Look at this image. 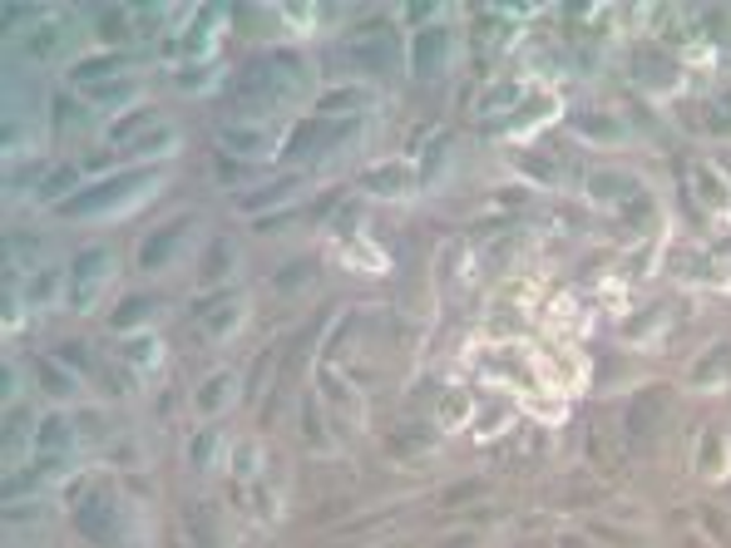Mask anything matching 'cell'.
<instances>
[{"label":"cell","mask_w":731,"mask_h":548,"mask_svg":"<svg viewBox=\"0 0 731 548\" xmlns=\"http://www.w3.org/2000/svg\"><path fill=\"white\" fill-rule=\"evenodd\" d=\"M322 396H326V406H332L336 420H346V425H366V400L356 396V386L342 376V371H332V365H322Z\"/></svg>","instance_id":"18"},{"label":"cell","mask_w":731,"mask_h":548,"mask_svg":"<svg viewBox=\"0 0 731 548\" xmlns=\"http://www.w3.org/2000/svg\"><path fill=\"white\" fill-rule=\"evenodd\" d=\"M637 188H643V183H637L633 173H618V169H588V178H583V194H588L593 208H623Z\"/></svg>","instance_id":"14"},{"label":"cell","mask_w":731,"mask_h":548,"mask_svg":"<svg viewBox=\"0 0 731 548\" xmlns=\"http://www.w3.org/2000/svg\"><path fill=\"white\" fill-rule=\"evenodd\" d=\"M262 454H258V440H233V460H227V470L237 474V479H248V484H258L262 479Z\"/></svg>","instance_id":"34"},{"label":"cell","mask_w":731,"mask_h":548,"mask_svg":"<svg viewBox=\"0 0 731 548\" xmlns=\"http://www.w3.org/2000/svg\"><path fill=\"white\" fill-rule=\"evenodd\" d=\"M35 454L40 460H70L79 445V431H75V415L70 410H50V415H40V425H35Z\"/></svg>","instance_id":"10"},{"label":"cell","mask_w":731,"mask_h":548,"mask_svg":"<svg viewBox=\"0 0 731 548\" xmlns=\"http://www.w3.org/2000/svg\"><path fill=\"white\" fill-rule=\"evenodd\" d=\"M129 21H134V11H124V5H104V11L95 15V25H104V35H99V40H104L109 50H119V45L134 35Z\"/></svg>","instance_id":"32"},{"label":"cell","mask_w":731,"mask_h":548,"mask_svg":"<svg viewBox=\"0 0 731 548\" xmlns=\"http://www.w3.org/2000/svg\"><path fill=\"white\" fill-rule=\"evenodd\" d=\"M573 134L593 149H614V144H628V124L623 114H608V109H588V114H573Z\"/></svg>","instance_id":"17"},{"label":"cell","mask_w":731,"mask_h":548,"mask_svg":"<svg viewBox=\"0 0 731 548\" xmlns=\"http://www.w3.org/2000/svg\"><path fill=\"white\" fill-rule=\"evenodd\" d=\"M218 144H223L227 159H243V163H268L277 153V129L272 124H258V119L237 114L218 124Z\"/></svg>","instance_id":"3"},{"label":"cell","mask_w":731,"mask_h":548,"mask_svg":"<svg viewBox=\"0 0 731 548\" xmlns=\"http://www.w3.org/2000/svg\"><path fill=\"white\" fill-rule=\"evenodd\" d=\"M707 528H717L721 548H731V524H727V519H721V509H711V505H707Z\"/></svg>","instance_id":"38"},{"label":"cell","mask_w":731,"mask_h":548,"mask_svg":"<svg viewBox=\"0 0 731 548\" xmlns=\"http://www.w3.org/2000/svg\"><path fill=\"white\" fill-rule=\"evenodd\" d=\"M203 316V332L213 336V341H233L243 326H248V297L243 291H218L213 301H208V312Z\"/></svg>","instance_id":"12"},{"label":"cell","mask_w":731,"mask_h":548,"mask_svg":"<svg viewBox=\"0 0 731 548\" xmlns=\"http://www.w3.org/2000/svg\"><path fill=\"white\" fill-rule=\"evenodd\" d=\"M509 425H515V400H499V410L484 406V400L474 406V425H470V431L480 435V440H490V435H505Z\"/></svg>","instance_id":"30"},{"label":"cell","mask_w":731,"mask_h":548,"mask_svg":"<svg viewBox=\"0 0 731 548\" xmlns=\"http://www.w3.org/2000/svg\"><path fill=\"white\" fill-rule=\"evenodd\" d=\"M65 267H70L65 307H70L75 316H95L99 297H104V291L114 287V277H119L114 252H109V248H79L75 258L65 262Z\"/></svg>","instance_id":"2"},{"label":"cell","mask_w":731,"mask_h":548,"mask_svg":"<svg viewBox=\"0 0 731 548\" xmlns=\"http://www.w3.org/2000/svg\"><path fill=\"white\" fill-rule=\"evenodd\" d=\"M662 326H667L662 307H643V316H637V322H623V326H618V336H623L628 346H647L657 332H662Z\"/></svg>","instance_id":"31"},{"label":"cell","mask_w":731,"mask_h":548,"mask_svg":"<svg viewBox=\"0 0 731 548\" xmlns=\"http://www.w3.org/2000/svg\"><path fill=\"white\" fill-rule=\"evenodd\" d=\"M317 282V262L312 258H301V262H287V267L272 277V287L282 291V297H292V291H301V287H312Z\"/></svg>","instance_id":"33"},{"label":"cell","mask_w":731,"mask_h":548,"mask_svg":"<svg viewBox=\"0 0 731 548\" xmlns=\"http://www.w3.org/2000/svg\"><path fill=\"white\" fill-rule=\"evenodd\" d=\"M153 307H159V301H153V297H139V291H134V297H124V301L114 307V312H109V332H114V336L149 332Z\"/></svg>","instance_id":"24"},{"label":"cell","mask_w":731,"mask_h":548,"mask_svg":"<svg viewBox=\"0 0 731 548\" xmlns=\"http://www.w3.org/2000/svg\"><path fill=\"white\" fill-rule=\"evenodd\" d=\"M173 85H178V95L203 99V95H213V89L223 85V65H218V60H183L178 75H173Z\"/></svg>","instance_id":"23"},{"label":"cell","mask_w":731,"mask_h":548,"mask_svg":"<svg viewBox=\"0 0 731 548\" xmlns=\"http://www.w3.org/2000/svg\"><path fill=\"white\" fill-rule=\"evenodd\" d=\"M227 460H233V445H227L223 431H198L194 445H188V464H194L198 474H213V470H227Z\"/></svg>","instance_id":"21"},{"label":"cell","mask_w":731,"mask_h":548,"mask_svg":"<svg viewBox=\"0 0 731 548\" xmlns=\"http://www.w3.org/2000/svg\"><path fill=\"white\" fill-rule=\"evenodd\" d=\"M169 183V169H119L99 183H85L70 203H60L54 213L70 217V223H99V217H124L139 203H149Z\"/></svg>","instance_id":"1"},{"label":"cell","mask_w":731,"mask_h":548,"mask_svg":"<svg viewBox=\"0 0 731 548\" xmlns=\"http://www.w3.org/2000/svg\"><path fill=\"white\" fill-rule=\"evenodd\" d=\"M554 548H593V544H588V534H559Z\"/></svg>","instance_id":"40"},{"label":"cell","mask_w":731,"mask_h":548,"mask_svg":"<svg viewBox=\"0 0 731 548\" xmlns=\"http://www.w3.org/2000/svg\"><path fill=\"white\" fill-rule=\"evenodd\" d=\"M450 54H455L450 30H416V40H410V70L420 79H441L450 70Z\"/></svg>","instance_id":"11"},{"label":"cell","mask_w":731,"mask_h":548,"mask_svg":"<svg viewBox=\"0 0 731 548\" xmlns=\"http://www.w3.org/2000/svg\"><path fill=\"white\" fill-rule=\"evenodd\" d=\"M188 233H194V213L188 217H173V223H163L159 233H149L139 242V272H163L178 262L183 242H188Z\"/></svg>","instance_id":"6"},{"label":"cell","mask_w":731,"mask_h":548,"mask_svg":"<svg viewBox=\"0 0 731 548\" xmlns=\"http://www.w3.org/2000/svg\"><path fill=\"white\" fill-rule=\"evenodd\" d=\"M361 188H366V198H386V203H400V198H416L420 169H416V159L396 153V159L371 163V169L361 173Z\"/></svg>","instance_id":"4"},{"label":"cell","mask_w":731,"mask_h":548,"mask_svg":"<svg viewBox=\"0 0 731 548\" xmlns=\"http://www.w3.org/2000/svg\"><path fill=\"white\" fill-rule=\"evenodd\" d=\"M474 406H480V400H474L470 390H445L441 410H435L441 431H470V425H474Z\"/></svg>","instance_id":"26"},{"label":"cell","mask_w":731,"mask_h":548,"mask_svg":"<svg viewBox=\"0 0 731 548\" xmlns=\"http://www.w3.org/2000/svg\"><path fill=\"white\" fill-rule=\"evenodd\" d=\"M65 291H70V267L45 262V267H30V277L21 282V307H30V312H54V307L65 301Z\"/></svg>","instance_id":"8"},{"label":"cell","mask_w":731,"mask_h":548,"mask_svg":"<svg viewBox=\"0 0 731 548\" xmlns=\"http://www.w3.org/2000/svg\"><path fill=\"white\" fill-rule=\"evenodd\" d=\"M371 104V89L361 85H342V89H326L322 99H317V119H356V109Z\"/></svg>","instance_id":"25"},{"label":"cell","mask_w":731,"mask_h":548,"mask_svg":"<svg viewBox=\"0 0 731 548\" xmlns=\"http://www.w3.org/2000/svg\"><path fill=\"white\" fill-rule=\"evenodd\" d=\"M237 242L233 237H218V242H208L203 262H198V287H223V282L237 277Z\"/></svg>","instance_id":"19"},{"label":"cell","mask_w":731,"mask_h":548,"mask_svg":"<svg viewBox=\"0 0 731 548\" xmlns=\"http://www.w3.org/2000/svg\"><path fill=\"white\" fill-rule=\"evenodd\" d=\"M301 188H307V178H301V173H277V178L248 188V194L237 198V208H243V213H252V217H268V213H277V208L297 203Z\"/></svg>","instance_id":"7"},{"label":"cell","mask_w":731,"mask_h":548,"mask_svg":"<svg viewBox=\"0 0 731 548\" xmlns=\"http://www.w3.org/2000/svg\"><path fill=\"white\" fill-rule=\"evenodd\" d=\"M65 45H70L65 21H45V25H35V30L25 35V40H21V50L30 54V60H40V65H54V60L65 54Z\"/></svg>","instance_id":"22"},{"label":"cell","mask_w":731,"mask_h":548,"mask_svg":"<svg viewBox=\"0 0 731 548\" xmlns=\"http://www.w3.org/2000/svg\"><path fill=\"white\" fill-rule=\"evenodd\" d=\"M731 381V346L717 341L697 365H692V386H727Z\"/></svg>","instance_id":"28"},{"label":"cell","mask_w":731,"mask_h":548,"mask_svg":"<svg viewBox=\"0 0 731 548\" xmlns=\"http://www.w3.org/2000/svg\"><path fill=\"white\" fill-rule=\"evenodd\" d=\"M682 548H711V538L707 534H687V538H682Z\"/></svg>","instance_id":"41"},{"label":"cell","mask_w":731,"mask_h":548,"mask_svg":"<svg viewBox=\"0 0 731 548\" xmlns=\"http://www.w3.org/2000/svg\"><path fill=\"white\" fill-rule=\"evenodd\" d=\"M89 109H79L75 99H54V134H75V129H89L95 119H79Z\"/></svg>","instance_id":"35"},{"label":"cell","mask_w":731,"mask_h":548,"mask_svg":"<svg viewBox=\"0 0 731 548\" xmlns=\"http://www.w3.org/2000/svg\"><path fill=\"white\" fill-rule=\"evenodd\" d=\"M336 258H342L351 272H361V277H376V272H386V258H381L371 242H361V237H351V242H336Z\"/></svg>","instance_id":"29"},{"label":"cell","mask_w":731,"mask_h":548,"mask_svg":"<svg viewBox=\"0 0 731 548\" xmlns=\"http://www.w3.org/2000/svg\"><path fill=\"white\" fill-rule=\"evenodd\" d=\"M237 400H243V381H237L233 371H208V376L198 381V390H194V410H198L203 420L227 415Z\"/></svg>","instance_id":"13"},{"label":"cell","mask_w":731,"mask_h":548,"mask_svg":"<svg viewBox=\"0 0 731 548\" xmlns=\"http://www.w3.org/2000/svg\"><path fill=\"white\" fill-rule=\"evenodd\" d=\"M35 386L54 400V410H70L85 400V376H75V371L60 365L54 356H35Z\"/></svg>","instance_id":"9"},{"label":"cell","mask_w":731,"mask_h":548,"mask_svg":"<svg viewBox=\"0 0 731 548\" xmlns=\"http://www.w3.org/2000/svg\"><path fill=\"white\" fill-rule=\"evenodd\" d=\"M169 153H178V134L163 124V129H153V134H144V139H134L129 149L119 153V159H139V163H159V159H169Z\"/></svg>","instance_id":"27"},{"label":"cell","mask_w":731,"mask_h":548,"mask_svg":"<svg viewBox=\"0 0 731 548\" xmlns=\"http://www.w3.org/2000/svg\"><path fill=\"white\" fill-rule=\"evenodd\" d=\"M697 474H702V479H711V484L731 479V435L721 431V425L697 440Z\"/></svg>","instance_id":"20"},{"label":"cell","mask_w":731,"mask_h":548,"mask_svg":"<svg viewBox=\"0 0 731 548\" xmlns=\"http://www.w3.org/2000/svg\"><path fill=\"white\" fill-rule=\"evenodd\" d=\"M435 548H484V538L480 534H455V538H445V544H435Z\"/></svg>","instance_id":"39"},{"label":"cell","mask_w":731,"mask_h":548,"mask_svg":"<svg viewBox=\"0 0 731 548\" xmlns=\"http://www.w3.org/2000/svg\"><path fill=\"white\" fill-rule=\"evenodd\" d=\"M687 178H692V198H697L702 213L717 217V223H727V217H731V173L721 169V163H711V159H697L687 169Z\"/></svg>","instance_id":"5"},{"label":"cell","mask_w":731,"mask_h":548,"mask_svg":"<svg viewBox=\"0 0 731 548\" xmlns=\"http://www.w3.org/2000/svg\"><path fill=\"white\" fill-rule=\"evenodd\" d=\"M237 548H258V544H237Z\"/></svg>","instance_id":"42"},{"label":"cell","mask_w":731,"mask_h":548,"mask_svg":"<svg viewBox=\"0 0 731 548\" xmlns=\"http://www.w3.org/2000/svg\"><path fill=\"white\" fill-rule=\"evenodd\" d=\"M559 89H548V85H538L534 95H524L515 109H509V129L515 134H534V129H544L548 119L559 114Z\"/></svg>","instance_id":"16"},{"label":"cell","mask_w":731,"mask_h":548,"mask_svg":"<svg viewBox=\"0 0 731 548\" xmlns=\"http://www.w3.org/2000/svg\"><path fill=\"white\" fill-rule=\"evenodd\" d=\"M114 361L124 365V371H134V376H153L163 365V341L153 332H134V336H119L114 346Z\"/></svg>","instance_id":"15"},{"label":"cell","mask_w":731,"mask_h":548,"mask_svg":"<svg viewBox=\"0 0 731 548\" xmlns=\"http://www.w3.org/2000/svg\"><path fill=\"white\" fill-rule=\"evenodd\" d=\"M484 489H490V484H484V479H474V484H460V489H450V495H445V505H455V509H460V505H464V499L484 495Z\"/></svg>","instance_id":"37"},{"label":"cell","mask_w":731,"mask_h":548,"mask_svg":"<svg viewBox=\"0 0 731 548\" xmlns=\"http://www.w3.org/2000/svg\"><path fill=\"white\" fill-rule=\"evenodd\" d=\"M524 410L534 420H544V425H559V420H563V400H538V390L524 400Z\"/></svg>","instance_id":"36"}]
</instances>
